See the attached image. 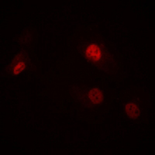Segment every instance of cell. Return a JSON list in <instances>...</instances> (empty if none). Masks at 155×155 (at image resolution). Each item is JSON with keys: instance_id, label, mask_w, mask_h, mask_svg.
I'll return each mask as SVG.
<instances>
[{"instance_id": "cell-1", "label": "cell", "mask_w": 155, "mask_h": 155, "mask_svg": "<svg viewBox=\"0 0 155 155\" xmlns=\"http://www.w3.org/2000/svg\"><path fill=\"white\" fill-rule=\"evenodd\" d=\"M78 51L82 58L98 70L106 73L116 70L114 57L104 43L97 41H86L80 44Z\"/></svg>"}, {"instance_id": "cell-2", "label": "cell", "mask_w": 155, "mask_h": 155, "mask_svg": "<svg viewBox=\"0 0 155 155\" xmlns=\"http://www.w3.org/2000/svg\"><path fill=\"white\" fill-rule=\"evenodd\" d=\"M74 98L87 109L101 106L104 102L105 95L102 90L98 87L87 88H72Z\"/></svg>"}, {"instance_id": "cell-3", "label": "cell", "mask_w": 155, "mask_h": 155, "mask_svg": "<svg viewBox=\"0 0 155 155\" xmlns=\"http://www.w3.org/2000/svg\"><path fill=\"white\" fill-rule=\"evenodd\" d=\"M30 64L31 60L28 53L22 50L13 57L6 68V73L11 77H16L26 71L30 67Z\"/></svg>"}, {"instance_id": "cell-4", "label": "cell", "mask_w": 155, "mask_h": 155, "mask_svg": "<svg viewBox=\"0 0 155 155\" xmlns=\"http://www.w3.org/2000/svg\"><path fill=\"white\" fill-rule=\"evenodd\" d=\"M124 113L128 119L136 120L140 116L141 109L139 104L135 101H130L124 105Z\"/></svg>"}]
</instances>
